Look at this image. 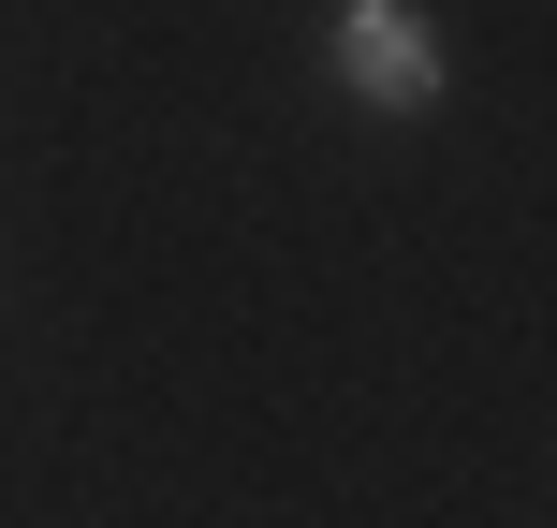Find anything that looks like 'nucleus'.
I'll return each mask as SVG.
<instances>
[{
  "label": "nucleus",
  "instance_id": "1",
  "mask_svg": "<svg viewBox=\"0 0 557 528\" xmlns=\"http://www.w3.org/2000/svg\"><path fill=\"white\" fill-rule=\"evenodd\" d=\"M323 59H337V88H352L367 118H425L441 103V29H425V0H337Z\"/></svg>",
  "mask_w": 557,
  "mask_h": 528
}]
</instances>
